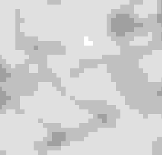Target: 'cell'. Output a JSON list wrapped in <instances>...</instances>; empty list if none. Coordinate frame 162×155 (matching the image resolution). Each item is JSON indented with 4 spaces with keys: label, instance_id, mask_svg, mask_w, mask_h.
<instances>
[{
    "label": "cell",
    "instance_id": "6da1fadb",
    "mask_svg": "<svg viewBox=\"0 0 162 155\" xmlns=\"http://www.w3.org/2000/svg\"><path fill=\"white\" fill-rule=\"evenodd\" d=\"M156 19L158 21L161 22L162 24V10L160 12H159V13H157Z\"/></svg>",
    "mask_w": 162,
    "mask_h": 155
},
{
    "label": "cell",
    "instance_id": "7a4b0ae2",
    "mask_svg": "<svg viewBox=\"0 0 162 155\" xmlns=\"http://www.w3.org/2000/svg\"><path fill=\"white\" fill-rule=\"evenodd\" d=\"M158 94H159V93H162V90L159 91H158Z\"/></svg>",
    "mask_w": 162,
    "mask_h": 155
},
{
    "label": "cell",
    "instance_id": "3957f363",
    "mask_svg": "<svg viewBox=\"0 0 162 155\" xmlns=\"http://www.w3.org/2000/svg\"><path fill=\"white\" fill-rule=\"evenodd\" d=\"M161 37H162V33H161Z\"/></svg>",
    "mask_w": 162,
    "mask_h": 155
},
{
    "label": "cell",
    "instance_id": "277c9868",
    "mask_svg": "<svg viewBox=\"0 0 162 155\" xmlns=\"http://www.w3.org/2000/svg\"></svg>",
    "mask_w": 162,
    "mask_h": 155
}]
</instances>
